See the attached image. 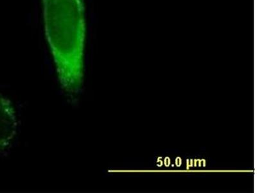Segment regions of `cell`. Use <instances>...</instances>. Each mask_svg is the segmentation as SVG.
Masks as SVG:
<instances>
[{
	"label": "cell",
	"mask_w": 257,
	"mask_h": 193,
	"mask_svg": "<svg viewBox=\"0 0 257 193\" xmlns=\"http://www.w3.org/2000/svg\"><path fill=\"white\" fill-rule=\"evenodd\" d=\"M45 29L62 88L77 95L84 80L86 38L82 0H43Z\"/></svg>",
	"instance_id": "cell-1"
},
{
	"label": "cell",
	"mask_w": 257,
	"mask_h": 193,
	"mask_svg": "<svg viewBox=\"0 0 257 193\" xmlns=\"http://www.w3.org/2000/svg\"><path fill=\"white\" fill-rule=\"evenodd\" d=\"M18 122L11 101L0 95V149L8 147L16 134Z\"/></svg>",
	"instance_id": "cell-2"
}]
</instances>
